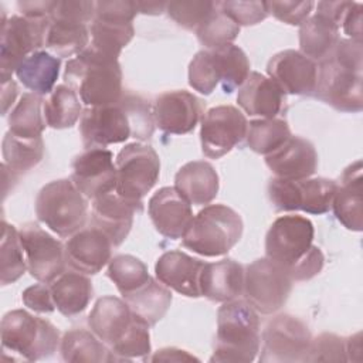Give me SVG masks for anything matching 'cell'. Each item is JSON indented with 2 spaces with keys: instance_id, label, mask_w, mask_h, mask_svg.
I'll return each instance as SVG.
<instances>
[{
  "instance_id": "cell-1",
  "label": "cell",
  "mask_w": 363,
  "mask_h": 363,
  "mask_svg": "<svg viewBox=\"0 0 363 363\" xmlns=\"http://www.w3.org/2000/svg\"><path fill=\"white\" fill-rule=\"evenodd\" d=\"M150 104L140 95L123 92L119 102L105 106H86L79 122L84 146L105 147L129 138L147 140L155 130Z\"/></svg>"
},
{
  "instance_id": "cell-2",
  "label": "cell",
  "mask_w": 363,
  "mask_h": 363,
  "mask_svg": "<svg viewBox=\"0 0 363 363\" xmlns=\"http://www.w3.org/2000/svg\"><path fill=\"white\" fill-rule=\"evenodd\" d=\"M362 43L339 38L332 52L318 62L313 95L340 112H360L363 108Z\"/></svg>"
},
{
  "instance_id": "cell-3",
  "label": "cell",
  "mask_w": 363,
  "mask_h": 363,
  "mask_svg": "<svg viewBox=\"0 0 363 363\" xmlns=\"http://www.w3.org/2000/svg\"><path fill=\"white\" fill-rule=\"evenodd\" d=\"M64 84L72 88L86 106L112 105L123 95L119 61L99 54L89 45L68 60Z\"/></svg>"
},
{
  "instance_id": "cell-4",
  "label": "cell",
  "mask_w": 363,
  "mask_h": 363,
  "mask_svg": "<svg viewBox=\"0 0 363 363\" xmlns=\"http://www.w3.org/2000/svg\"><path fill=\"white\" fill-rule=\"evenodd\" d=\"M261 345L259 318L245 301L224 302L217 312V335L210 362L250 363Z\"/></svg>"
},
{
  "instance_id": "cell-5",
  "label": "cell",
  "mask_w": 363,
  "mask_h": 363,
  "mask_svg": "<svg viewBox=\"0 0 363 363\" xmlns=\"http://www.w3.org/2000/svg\"><path fill=\"white\" fill-rule=\"evenodd\" d=\"M242 230L241 216L235 210L224 204H210L193 217L182 242L203 257H220L240 241Z\"/></svg>"
},
{
  "instance_id": "cell-6",
  "label": "cell",
  "mask_w": 363,
  "mask_h": 363,
  "mask_svg": "<svg viewBox=\"0 0 363 363\" xmlns=\"http://www.w3.org/2000/svg\"><path fill=\"white\" fill-rule=\"evenodd\" d=\"M0 335L3 350L28 362L52 356L61 343L60 332L50 320L24 309H14L3 316Z\"/></svg>"
},
{
  "instance_id": "cell-7",
  "label": "cell",
  "mask_w": 363,
  "mask_h": 363,
  "mask_svg": "<svg viewBox=\"0 0 363 363\" xmlns=\"http://www.w3.org/2000/svg\"><path fill=\"white\" fill-rule=\"evenodd\" d=\"M35 214L57 235L71 237L86 223L88 201L71 179H58L38 191Z\"/></svg>"
},
{
  "instance_id": "cell-8",
  "label": "cell",
  "mask_w": 363,
  "mask_h": 363,
  "mask_svg": "<svg viewBox=\"0 0 363 363\" xmlns=\"http://www.w3.org/2000/svg\"><path fill=\"white\" fill-rule=\"evenodd\" d=\"M115 193L126 201L142 207V199L156 184L160 160L150 145L133 142L125 145L116 156Z\"/></svg>"
},
{
  "instance_id": "cell-9",
  "label": "cell",
  "mask_w": 363,
  "mask_h": 363,
  "mask_svg": "<svg viewBox=\"0 0 363 363\" xmlns=\"http://www.w3.org/2000/svg\"><path fill=\"white\" fill-rule=\"evenodd\" d=\"M136 14V3L132 0L95 1V17L89 26V47L102 55L118 60L121 51L133 38Z\"/></svg>"
},
{
  "instance_id": "cell-10",
  "label": "cell",
  "mask_w": 363,
  "mask_h": 363,
  "mask_svg": "<svg viewBox=\"0 0 363 363\" xmlns=\"http://www.w3.org/2000/svg\"><path fill=\"white\" fill-rule=\"evenodd\" d=\"M292 278L289 272L269 258H258L244 269V301L257 312L271 315L286 302Z\"/></svg>"
},
{
  "instance_id": "cell-11",
  "label": "cell",
  "mask_w": 363,
  "mask_h": 363,
  "mask_svg": "<svg viewBox=\"0 0 363 363\" xmlns=\"http://www.w3.org/2000/svg\"><path fill=\"white\" fill-rule=\"evenodd\" d=\"M50 18H28L24 16H11L1 18V44H0V75L1 82L11 79L17 67L33 52L41 50Z\"/></svg>"
},
{
  "instance_id": "cell-12",
  "label": "cell",
  "mask_w": 363,
  "mask_h": 363,
  "mask_svg": "<svg viewBox=\"0 0 363 363\" xmlns=\"http://www.w3.org/2000/svg\"><path fill=\"white\" fill-rule=\"evenodd\" d=\"M337 183L325 177L285 180L274 177L268 183V196L279 211L302 210L309 214H325L332 208Z\"/></svg>"
},
{
  "instance_id": "cell-13",
  "label": "cell",
  "mask_w": 363,
  "mask_h": 363,
  "mask_svg": "<svg viewBox=\"0 0 363 363\" xmlns=\"http://www.w3.org/2000/svg\"><path fill=\"white\" fill-rule=\"evenodd\" d=\"M313 235L309 218L298 214L278 217L265 235V257L291 272L313 248Z\"/></svg>"
},
{
  "instance_id": "cell-14",
  "label": "cell",
  "mask_w": 363,
  "mask_h": 363,
  "mask_svg": "<svg viewBox=\"0 0 363 363\" xmlns=\"http://www.w3.org/2000/svg\"><path fill=\"white\" fill-rule=\"evenodd\" d=\"M259 362H305L312 340L308 326L296 316L282 313L272 318L262 330Z\"/></svg>"
},
{
  "instance_id": "cell-15",
  "label": "cell",
  "mask_w": 363,
  "mask_h": 363,
  "mask_svg": "<svg viewBox=\"0 0 363 363\" xmlns=\"http://www.w3.org/2000/svg\"><path fill=\"white\" fill-rule=\"evenodd\" d=\"M30 275L38 282L51 284L65 269V247L35 223H26L18 230Z\"/></svg>"
},
{
  "instance_id": "cell-16",
  "label": "cell",
  "mask_w": 363,
  "mask_h": 363,
  "mask_svg": "<svg viewBox=\"0 0 363 363\" xmlns=\"http://www.w3.org/2000/svg\"><path fill=\"white\" fill-rule=\"evenodd\" d=\"M245 115L233 105L210 108L201 118V152L210 159H220L247 135Z\"/></svg>"
},
{
  "instance_id": "cell-17",
  "label": "cell",
  "mask_w": 363,
  "mask_h": 363,
  "mask_svg": "<svg viewBox=\"0 0 363 363\" xmlns=\"http://www.w3.org/2000/svg\"><path fill=\"white\" fill-rule=\"evenodd\" d=\"M71 180L86 199L115 191L116 167L113 155L105 147H88L72 160Z\"/></svg>"
},
{
  "instance_id": "cell-18",
  "label": "cell",
  "mask_w": 363,
  "mask_h": 363,
  "mask_svg": "<svg viewBox=\"0 0 363 363\" xmlns=\"http://www.w3.org/2000/svg\"><path fill=\"white\" fill-rule=\"evenodd\" d=\"M272 81L289 95H313L318 79V64L301 51L284 50L277 52L267 64Z\"/></svg>"
},
{
  "instance_id": "cell-19",
  "label": "cell",
  "mask_w": 363,
  "mask_h": 363,
  "mask_svg": "<svg viewBox=\"0 0 363 363\" xmlns=\"http://www.w3.org/2000/svg\"><path fill=\"white\" fill-rule=\"evenodd\" d=\"M203 113L201 101L189 91L176 89L160 94L153 106L155 123L170 135L191 132Z\"/></svg>"
},
{
  "instance_id": "cell-20",
  "label": "cell",
  "mask_w": 363,
  "mask_h": 363,
  "mask_svg": "<svg viewBox=\"0 0 363 363\" xmlns=\"http://www.w3.org/2000/svg\"><path fill=\"white\" fill-rule=\"evenodd\" d=\"M150 220L159 234L177 240L184 235L191 220V204L176 187L159 189L147 203Z\"/></svg>"
},
{
  "instance_id": "cell-21",
  "label": "cell",
  "mask_w": 363,
  "mask_h": 363,
  "mask_svg": "<svg viewBox=\"0 0 363 363\" xmlns=\"http://www.w3.org/2000/svg\"><path fill=\"white\" fill-rule=\"evenodd\" d=\"M111 240L96 227L81 228L65 244V259L78 272L98 274L111 261Z\"/></svg>"
},
{
  "instance_id": "cell-22",
  "label": "cell",
  "mask_w": 363,
  "mask_h": 363,
  "mask_svg": "<svg viewBox=\"0 0 363 363\" xmlns=\"http://www.w3.org/2000/svg\"><path fill=\"white\" fill-rule=\"evenodd\" d=\"M265 163L278 179L303 180L315 174L318 153L309 140L291 136L282 146L265 156Z\"/></svg>"
},
{
  "instance_id": "cell-23",
  "label": "cell",
  "mask_w": 363,
  "mask_h": 363,
  "mask_svg": "<svg viewBox=\"0 0 363 363\" xmlns=\"http://www.w3.org/2000/svg\"><path fill=\"white\" fill-rule=\"evenodd\" d=\"M206 262L183 251H167L159 257L155 274L159 282L189 298L201 296L200 277Z\"/></svg>"
},
{
  "instance_id": "cell-24",
  "label": "cell",
  "mask_w": 363,
  "mask_h": 363,
  "mask_svg": "<svg viewBox=\"0 0 363 363\" xmlns=\"http://www.w3.org/2000/svg\"><path fill=\"white\" fill-rule=\"evenodd\" d=\"M136 211H142V207L112 191L94 200L92 224L111 240L113 247H118L128 237Z\"/></svg>"
},
{
  "instance_id": "cell-25",
  "label": "cell",
  "mask_w": 363,
  "mask_h": 363,
  "mask_svg": "<svg viewBox=\"0 0 363 363\" xmlns=\"http://www.w3.org/2000/svg\"><path fill=\"white\" fill-rule=\"evenodd\" d=\"M237 102L250 116L277 118L285 108V94L275 81L257 71L240 86Z\"/></svg>"
},
{
  "instance_id": "cell-26",
  "label": "cell",
  "mask_w": 363,
  "mask_h": 363,
  "mask_svg": "<svg viewBox=\"0 0 363 363\" xmlns=\"http://www.w3.org/2000/svg\"><path fill=\"white\" fill-rule=\"evenodd\" d=\"M362 160L349 164L337 183L332 208L340 224L352 231L363 228V173Z\"/></svg>"
},
{
  "instance_id": "cell-27",
  "label": "cell",
  "mask_w": 363,
  "mask_h": 363,
  "mask_svg": "<svg viewBox=\"0 0 363 363\" xmlns=\"http://www.w3.org/2000/svg\"><path fill=\"white\" fill-rule=\"evenodd\" d=\"M132 320L133 313L126 302L112 295L99 298L88 316L91 330L109 349L122 339Z\"/></svg>"
},
{
  "instance_id": "cell-28",
  "label": "cell",
  "mask_w": 363,
  "mask_h": 363,
  "mask_svg": "<svg viewBox=\"0 0 363 363\" xmlns=\"http://www.w3.org/2000/svg\"><path fill=\"white\" fill-rule=\"evenodd\" d=\"M244 268L234 259L206 262L200 277L201 296L213 302H228L242 295Z\"/></svg>"
},
{
  "instance_id": "cell-29",
  "label": "cell",
  "mask_w": 363,
  "mask_h": 363,
  "mask_svg": "<svg viewBox=\"0 0 363 363\" xmlns=\"http://www.w3.org/2000/svg\"><path fill=\"white\" fill-rule=\"evenodd\" d=\"M174 187L190 204L204 206L211 203L218 193V174L208 162L193 160L177 170Z\"/></svg>"
},
{
  "instance_id": "cell-30",
  "label": "cell",
  "mask_w": 363,
  "mask_h": 363,
  "mask_svg": "<svg viewBox=\"0 0 363 363\" xmlns=\"http://www.w3.org/2000/svg\"><path fill=\"white\" fill-rule=\"evenodd\" d=\"M50 289L55 308L65 316L82 313L94 295L91 279L78 271H64L51 282Z\"/></svg>"
},
{
  "instance_id": "cell-31",
  "label": "cell",
  "mask_w": 363,
  "mask_h": 363,
  "mask_svg": "<svg viewBox=\"0 0 363 363\" xmlns=\"http://www.w3.org/2000/svg\"><path fill=\"white\" fill-rule=\"evenodd\" d=\"M339 26L329 17L315 13L299 26V48L312 61L326 58L339 41Z\"/></svg>"
},
{
  "instance_id": "cell-32",
  "label": "cell",
  "mask_w": 363,
  "mask_h": 363,
  "mask_svg": "<svg viewBox=\"0 0 363 363\" xmlns=\"http://www.w3.org/2000/svg\"><path fill=\"white\" fill-rule=\"evenodd\" d=\"M61 60L48 51L38 50L30 54L16 69L18 81L33 94L50 95L58 79Z\"/></svg>"
},
{
  "instance_id": "cell-33",
  "label": "cell",
  "mask_w": 363,
  "mask_h": 363,
  "mask_svg": "<svg viewBox=\"0 0 363 363\" xmlns=\"http://www.w3.org/2000/svg\"><path fill=\"white\" fill-rule=\"evenodd\" d=\"M122 298L129 309L149 326L156 325L166 315L173 299L170 289L152 277L146 284L122 295Z\"/></svg>"
},
{
  "instance_id": "cell-34",
  "label": "cell",
  "mask_w": 363,
  "mask_h": 363,
  "mask_svg": "<svg viewBox=\"0 0 363 363\" xmlns=\"http://www.w3.org/2000/svg\"><path fill=\"white\" fill-rule=\"evenodd\" d=\"M89 45V28L67 18H50L44 47L58 58L77 57Z\"/></svg>"
},
{
  "instance_id": "cell-35",
  "label": "cell",
  "mask_w": 363,
  "mask_h": 363,
  "mask_svg": "<svg viewBox=\"0 0 363 363\" xmlns=\"http://www.w3.org/2000/svg\"><path fill=\"white\" fill-rule=\"evenodd\" d=\"M60 352L65 362L71 363H102L115 362L111 349L91 330L71 329L64 333Z\"/></svg>"
},
{
  "instance_id": "cell-36",
  "label": "cell",
  "mask_w": 363,
  "mask_h": 363,
  "mask_svg": "<svg viewBox=\"0 0 363 363\" xmlns=\"http://www.w3.org/2000/svg\"><path fill=\"white\" fill-rule=\"evenodd\" d=\"M45 123L52 129L74 126L82 116V105L78 94L65 84L57 85L43 105Z\"/></svg>"
},
{
  "instance_id": "cell-37",
  "label": "cell",
  "mask_w": 363,
  "mask_h": 363,
  "mask_svg": "<svg viewBox=\"0 0 363 363\" xmlns=\"http://www.w3.org/2000/svg\"><path fill=\"white\" fill-rule=\"evenodd\" d=\"M43 105V96L24 92L9 115V132L24 139L41 138L47 126Z\"/></svg>"
},
{
  "instance_id": "cell-38",
  "label": "cell",
  "mask_w": 363,
  "mask_h": 363,
  "mask_svg": "<svg viewBox=\"0 0 363 363\" xmlns=\"http://www.w3.org/2000/svg\"><path fill=\"white\" fill-rule=\"evenodd\" d=\"M3 163L17 176L35 167L44 157L43 138L24 139L7 132L1 143Z\"/></svg>"
},
{
  "instance_id": "cell-39",
  "label": "cell",
  "mask_w": 363,
  "mask_h": 363,
  "mask_svg": "<svg viewBox=\"0 0 363 363\" xmlns=\"http://www.w3.org/2000/svg\"><path fill=\"white\" fill-rule=\"evenodd\" d=\"M291 129L285 119L258 118L252 119L247 128V145L259 155H269L291 138Z\"/></svg>"
},
{
  "instance_id": "cell-40",
  "label": "cell",
  "mask_w": 363,
  "mask_h": 363,
  "mask_svg": "<svg viewBox=\"0 0 363 363\" xmlns=\"http://www.w3.org/2000/svg\"><path fill=\"white\" fill-rule=\"evenodd\" d=\"M220 75V84L225 94L240 88L250 75V61L245 52L234 44L211 50Z\"/></svg>"
},
{
  "instance_id": "cell-41",
  "label": "cell",
  "mask_w": 363,
  "mask_h": 363,
  "mask_svg": "<svg viewBox=\"0 0 363 363\" xmlns=\"http://www.w3.org/2000/svg\"><path fill=\"white\" fill-rule=\"evenodd\" d=\"M20 241L18 230L14 225L1 223V241H0V272L1 285L16 282L27 269V259Z\"/></svg>"
},
{
  "instance_id": "cell-42",
  "label": "cell",
  "mask_w": 363,
  "mask_h": 363,
  "mask_svg": "<svg viewBox=\"0 0 363 363\" xmlns=\"http://www.w3.org/2000/svg\"><path fill=\"white\" fill-rule=\"evenodd\" d=\"M106 274L122 295L138 289L150 279L147 267L139 258L129 254L111 258Z\"/></svg>"
},
{
  "instance_id": "cell-43",
  "label": "cell",
  "mask_w": 363,
  "mask_h": 363,
  "mask_svg": "<svg viewBox=\"0 0 363 363\" xmlns=\"http://www.w3.org/2000/svg\"><path fill=\"white\" fill-rule=\"evenodd\" d=\"M238 34L240 26L218 9L217 1L210 16L196 28V35L206 50H216L233 44Z\"/></svg>"
},
{
  "instance_id": "cell-44",
  "label": "cell",
  "mask_w": 363,
  "mask_h": 363,
  "mask_svg": "<svg viewBox=\"0 0 363 363\" xmlns=\"http://www.w3.org/2000/svg\"><path fill=\"white\" fill-rule=\"evenodd\" d=\"M133 313V312H132ZM116 360L145 357L150 353L149 325L133 313V320L122 339L111 347Z\"/></svg>"
},
{
  "instance_id": "cell-45",
  "label": "cell",
  "mask_w": 363,
  "mask_h": 363,
  "mask_svg": "<svg viewBox=\"0 0 363 363\" xmlns=\"http://www.w3.org/2000/svg\"><path fill=\"white\" fill-rule=\"evenodd\" d=\"M218 84L220 75L213 51H199L189 64V85L201 95H210Z\"/></svg>"
},
{
  "instance_id": "cell-46",
  "label": "cell",
  "mask_w": 363,
  "mask_h": 363,
  "mask_svg": "<svg viewBox=\"0 0 363 363\" xmlns=\"http://www.w3.org/2000/svg\"><path fill=\"white\" fill-rule=\"evenodd\" d=\"M214 7V1H170L166 6V13L177 26L196 31Z\"/></svg>"
},
{
  "instance_id": "cell-47",
  "label": "cell",
  "mask_w": 363,
  "mask_h": 363,
  "mask_svg": "<svg viewBox=\"0 0 363 363\" xmlns=\"http://www.w3.org/2000/svg\"><path fill=\"white\" fill-rule=\"evenodd\" d=\"M305 362H347L345 339L335 333H320L311 340Z\"/></svg>"
},
{
  "instance_id": "cell-48",
  "label": "cell",
  "mask_w": 363,
  "mask_h": 363,
  "mask_svg": "<svg viewBox=\"0 0 363 363\" xmlns=\"http://www.w3.org/2000/svg\"><path fill=\"white\" fill-rule=\"evenodd\" d=\"M218 9L237 26H254L267 18V1H217Z\"/></svg>"
},
{
  "instance_id": "cell-49",
  "label": "cell",
  "mask_w": 363,
  "mask_h": 363,
  "mask_svg": "<svg viewBox=\"0 0 363 363\" xmlns=\"http://www.w3.org/2000/svg\"><path fill=\"white\" fill-rule=\"evenodd\" d=\"M268 13L289 26H301L311 14L313 1H267Z\"/></svg>"
},
{
  "instance_id": "cell-50",
  "label": "cell",
  "mask_w": 363,
  "mask_h": 363,
  "mask_svg": "<svg viewBox=\"0 0 363 363\" xmlns=\"http://www.w3.org/2000/svg\"><path fill=\"white\" fill-rule=\"evenodd\" d=\"M95 17V1L84 0H67L57 1L55 9L50 18H67L78 23H92Z\"/></svg>"
},
{
  "instance_id": "cell-51",
  "label": "cell",
  "mask_w": 363,
  "mask_h": 363,
  "mask_svg": "<svg viewBox=\"0 0 363 363\" xmlns=\"http://www.w3.org/2000/svg\"><path fill=\"white\" fill-rule=\"evenodd\" d=\"M21 299L28 309L38 313H50L55 309L51 289L44 282L26 288L21 294Z\"/></svg>"
},
{
  "instance_id": "cell-52",
  "label": "cell",
  "mask_w": 363,
  "mask_h": 363,
  "mask_svg": "<svg viewBox=\"0 0 363 363\" xmlns=\"http://www.w3.org/2000/svg\"><path fill=\"white\" fill-rule=\"evenodd\" d=\"M323 262H325V257L323 252L320 251L319 247H315L311 250V252L306 255V258H303L291 272V278L292 281L301 282V281H308L311 278H313L315 275H318L322 268H323Z\"/></svg>"
},
{
  "instance_id": "cell-53",
  "label": "cell",
  "mask_w": 363,
  "mask_h": 363,
  "mask_svg": "<svg viewBox=\"0 0 363 363\" xmlns=\"http://www.w3.org/2000/svg\"><path fill=\"white\" fill-rule=\"evenodd\" d=\"M362 4L352 1L342 18V28L347 38L362 43Z\"/></svg>"
},
{
  "instance_id": "cell-54",
  "label": "cell",
  "mask_w": 363,
  "mask_h": 363,
  "mask_svg": "<svg viewBox=\"0 0 363 363\" xmlns=\"http://www.w3.org/2000/svg\"><path fill=\"white\" fill-rule=\"evenodd\" d=\"M57 1L34 0V1H18L17 7L21 16L28 18H50Z\"/></svg>"
},
{
  "instance_id": "cell-55",
  "label": "cell",
  "mask_w": 363,
  "mask_h": 363,
  "mask_svg": "<svg viewBox=\"0 0 363 363\" xmlns=\"http://www.w3.org/2000/svg\"><path fill=\"white\" fill-rule=\"evenodd\" d=\"M149 360L152 362H157V360H163V362H189V360H199L197 357L191 356L189 352L182 350V349H176V347H164L157 350Z\"/></svg>"
},
{
  "instance_id": "cell-56",
  "label": "cell",
  "mask_w": 363,
  "mask_h": 363,
  "mask_svg": "<svg viewBox=\"0 0 363 363\" xmlns=\"http://www.w3.org/2000/svg\"><path fill=\"white\" fill-rule=\"evenodd\" d=\"M346 343V357L347 362H360L362 360V333L357 332L347 339Z\"/></svg>"
},
{
  "instance_id": "cell-57",
  "label": "cell",
  "mask_w": 363,
  "mask_h": 363,
  "mask_svg": "<svg viewBox=\"0 0 363 363\" xmlns=\"http://www.w3.org/2000/svg\"><path fill=\"white\" fill-rule=\"evenodd\" d=\"M17 96V85L13 79L1 82V112L3 115L7 113L9 108L14 104Z\"/></svg>"
},
{
  "instance_id": "cell-58",
  "label": "cell",
  "mask_w": 363,
  "mask_h": 363,
  "mask_svg": "<svg viewBox=\"0 0 363 363\" xmlns=\"http://www.w3.org/2000/svg\"><path fill=\"white\" fill-rule=\"evenodd\" d=\"M138 13L147 14V16H159L166 11L167 3L163 1H135Z\"/></svg>"
}]
</instances>
